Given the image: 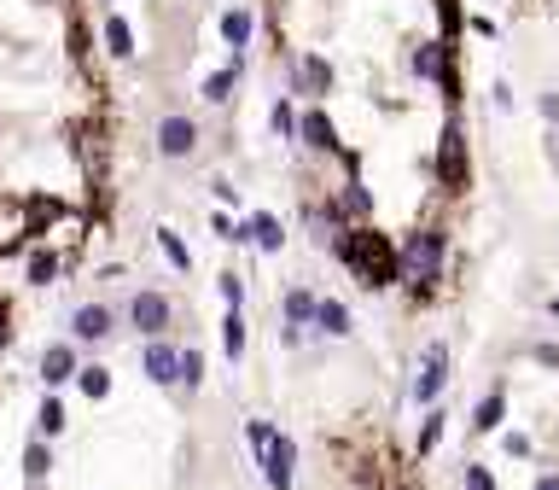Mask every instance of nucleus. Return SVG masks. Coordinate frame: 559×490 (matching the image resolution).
I'll return each mask as SVG.
<instances>
[{"label":"nucleus","instance_id":"obj_1","mask_svg":"<svg viewBox=\"0 0 559 490\" xmlns=\"http://www.w3.org/2000/svg\"><path fill=\"white\" fill-rule=\"evenodd\" d=\"M332 251H338V263H344V269H356V280H362V286H373V292L396 280V245L385 240L379 228H367V222L338 228Z\"/></svg>","mask_w":559,"mask_h":490},{"label":"nucleus","instance_id":"obj_2","mask_svg":"<svg viewBox=\"0 0 559 490\" xmlns=\"http://www.w3.org/2000/svg\"><path fill=\"white\" fill-rule=\"evenodd\" d=\"M443 257H449V234L443 228H414L408 240L396 245V280H408V292L426 298L431 286L443 280Z\"/></svg>","mask_w":559,"mask_h":490},{"label":"nucleus","instance_id":"obj_3","mask_svg":"<svg viewBox=\"0 0 559 490\" xmlns=\"http://www.w3.org/2000/svg\"><path fill=\"white\" fill-rule=\"evenodd\" d=\"M332 59H321V53H303V59H292V76H286V100H327L332 94Z\"/></svg>","mask_w":559,"mask_h":490},{"label":"nucleus","instance_id":"obj_4","mask_svg":"<svg viewBox=\"0 0 559 490\" xmlns=\"http://www.w3.org/2000/svg\"><path fill=\"white\" fill-rule=\"evenodd\" d=\"M169 321H175V304H169L158 286H140L129 298V327L140 333V339H164Z\"/></svg>","mask_w":559,"mask_h":490},{"label":"nucleus","instance_id":"obj_5","mask_svg":"<svg viewBox=\"0 0 559 490\" xmlns=\"http://www.w3.org/2000/svg\"><path fill=\"white\" fill-rule=\"evenodd\" d=\"M152 135H158V152H164L169 164H181V158H193V152H198L204 129H198V117H187V111H164Z\"/></svg>","mask_w":559,"mask_h":490},{"label":"nucleus","instance_id":"obj_6","mask_svg":"<svg viewBox=\"0 0 559 490\" xmlns=\"http://www.w3.org/2000/svg\"><path fill=\"white\" fill-rule=\"evenodd\" d=\"M309 152H321V158H338L344 152V140H338V129H332V117L321 111V105H303V117H297V135Z\"/></svg>","mask_w":559,"mask_h":490},{"label":"nucleus","instance_id":"obj_7","mask_svg":"<svg viewBox=\"0 0 559 490\" xmlns=\"http://www.w3.org/2000/svg\"><path fill=\"white\" fill-rule=\"evenodd\" d=\"M263 479H268V490H292L297 485V444L286 438V432H274V444L263 450Z\"/></svg>","mask_w":559,"mask_h":490},{"label":"nucleus","instance_id":"obj_8","mask_svg":"<svg viewBox=\"0 0 559 490\" xmlns=\"http://www.w3.org/2000/svg\"><path fill=\"white\" fill-rule=\"evenodd\" d=\"M437 175H443L449 193H461L466 187V135H461V123H449L443 140H437Z\"/></svg>","mask_w":559,"mask_h":490},{"label":"nucleus","instance_id":"obj_9","mask_svg":"<svg viewBox=\"0 0 559 490\" xmlns=\"http://www.w3.org/2000/svg\"><path fill=\"white\" fill-rule=\"evenodd\" d=\"M111 327H117V315L105 310V304H76L70 310V345H105Z\"/></svg>","mask_w":559,"mask_h":490},{"label":"nucleus","instance_id":"obj_10","mask_svg":"<svg viewBox=\"0 0 559 490\" xmlns=\"http://www.w3.org/2000/svg\"><path fill=\"white\" fill-rule=\"evenodd\" d=\"M233 245H257V251H280L286 245V228H280V216L274 210H251L245 222H239V234Z\"/></svg>","mask_w":559,"mask_h":490},{"label":"nucleus","instance_id":"obj_11","mask_svg":"<svg viewBox=\"0 0 559 490\" xmlns=\"http://www.w3.org/2000/svg\"><path fill=\"white\" fill-rule=\"evenodd\" d=\"M449 385V345H426V362H420V380H414V397L420 403H437Z\"/></svg>","mask_w":559,"mask_h":490},{"label":"nucleus","instance_id":"obj_12","mask_svg":"<svg viewBox=\"0 0 559 490\" xmlns=\"http://www.w3.org/2000/svg\"><path fill=\"white\" fill-rule=\"evenodd\" d=\"M239 76H245V53H233L222 70H210V76L198 82V100H204V105H233V88H239Z\"/></svg>","mask_w":559,"mask_h":490},{"label":"nucleus","instance_id":"obj_13","mask_svg":"<svg viewBox=\"0 0 559 490\" xmlns=\"http://www.w3.org/2000/svg\"><path fill=\"white\" fill-rule=\"evenodd\" d=\"M76 368H82V362H76V345H70V339H59V345L41 350V385H47V391L70 385V380H76Z\"/></svg>","mask_w":559,"mask_h":490},{"label":"nucleus","instance_id":"obj_14","mask_svg":"<svg viewBox=\"0 0 559 490\" xmlns=\"http://www.w3.org/2000/svg\"><path fill=\"white\" fill-rule=\"evenodd\" d=\"M146 380L175 391V380H181V350L169 345V339H146Z\"/></svg>","mask_w":559,"mask_h":490},{"label":"nucleus","instance_id":"obj_15","mask_svg":"<svg viewBox=\"0 0 559 490\" xmlns=\"http://www.w3.org/2000/svg\"><path fill=\"white\" fill-rule=\"evenodd\" d=\"M216 35L228 41L233 53H251V41H257V12H251V6H228V12L216 18Z\"/></svg>","mask_w":559,"mask_h":490},{"label":"nucleus","instance_id":"obj_16","mask_svg":"<svg viewBox=\"0 0 559 490\" xmlns=\"http://www.w3.org/2000/svg\"><path fill=\"white\" fill-rule=\"evenodd\" d=\"M99 41H105V59H117V65H129L134 53H140V47H134V24L123 12H111V18L99 24Z\"/></svg>","mask_w":559,"mask_h":490},{"label":"nucleus","instance_id":"obj_17","mask_svg":"<svg viewBox=\"0 0 559 490\" xmlns=\"http://www.w3.org/2000/svg\"><path fill=\"white\" fill-rule=\"evenodd\" d=\"M449 59H455V47H443V41H414V59H408V65H414L420 82H437Z\"/></svg>","mask_w":559,"mask_h":490},{"label":"nucleus","instance_id":"obj_18","mask_svg":"<svg viewBox=\"0 0 559 490\" xmlns=\"http://www.w3.org/2000/svg\"><path fill=\"white\" fill-rule=\"evenodd\" d=\"M280 315H286V327H297V333H303V327L315 321V292H309V286H286Z\"/></svg>","mask_w":559,"mask_h":490},{"label":"nucleus","instance_id":"obj_19","mask_svg":"<svg viewBox=\"0 0 559 490\" xmlns=\"http://www.w3.org/2000/svg\"><path fill=\"white\" fill-rule=\"evenodd\" d=\"M309 327H321L327 339H350V310L338 298H315V321Z\"/></svg>","mask_w":559,"mask_h":490},{"label":"nucleus","instance_id":"obj_20","mask_svg":"<svg viewBox=\"0 0 559 490\" xmlns=\"http://www.w3.org/2000/svg\"><path fill=\"white\" fill-rule=\"evenodd\" d=\"M70 385H76V391H82L88 403H105V397H111V368H105V362H82Z\"/></svg>","mask_w":559,"mask_h":490},{"label":"nucleus","instance_id":"obj_21","mask_svg":"<svg viewBox=\"0 0 559 490\" xmlns=\"http://www.w3.org/2000/svg\"><path fill=\"white\" fill-rule=\"evenodd\" d=\"M332 205H338V216H344V222H367V216H373V199H367L362 181H344V193H338Z\"/></svg>","mask_w":559,"mask_h":490},{"label":"nucleus","instance_id":"obj_22","mask_svg":"<svg viewBox=\"0 0 559 490\" xmlns=\"http://www.w3.org/2000/svg\"><path fill=\"white\" fill-rule=\"evenodd\" d=\"M245 345H251V333H245V310H228V315H222V356L239 362Z\"/></svg>","mask_w":559,"mask_h":490},{"label":"nucleus","instance_id":"obj_23","mask_svg":"<svg viewBox=\"0 0 559 490\" xmlns=\"http://www.w3.org/2000/svg\"><path fill=\"white\" fill-rule=\"evenodd\" d=\"M47 473H53V450H47V438L24 444V479H30V485H41Z\"/></svg>","mask_w":559,"mask_h":490},{"label":"nucleus","instance_id":"obj_24","mask_svg":"<svg viewBox=\"0 0 559 490\" xmlns=\"http://www.w3.org/2000/svg\"><path fill=\"white\" fill-rule=\"evenodd\" d=\"M437 6V24H443V47H455V35L466 30V12H461V0H431Z\"/></svg>","mask_w":559,"mask_h":490},{"label":"nucleus","instance_id":"obj_25","mask_svg":"<svg viewBox=\"0 0 559 490\" xmlns=\"http://www.w3.org/2000/svg\"><path fill=\"white\" fill-rule=\"evenodd\" d=\"M268 129H274L280 140H292V135H297V105L286 100V94H280V100H274V111H268Z\"/></svg>","mask_w":559,"mask_h":490},{"label":"nucleus","instance_id":"obj_26","mask_svg":"<svg viewBox=\"0 0 559 490\" xmlns=\"http://www.w3.org/2000/svg\"><path fill=\"white\" fill-rule=\"evenodd\" d=\"M501 415H507V397H501V391H490V397L478 403V415H472V426H478V432H495V426H501Z\"/></svg>","mask_w":559,"mask_h":490},{"label":"nucleus","instance_id":"obj_27","mask_svg":"<svg viewBox=\"0 0 559 490\" xmlns=\"http://www.w3.org/2000/svg\"><path fill=\"white\" fill-rule=\"evenodd\" d=\"M35 426H41V438H59V432L70 426L65 403H59V397H47V403H41V415H35Z\"/></svg>","mask_w":559,"mask_h":490},{"label":"nucleus","instance_id":"obj_28","mask_svg":"<svg viewBox=\"0 0 559 490\" xmlns=\"http://www.w3.org/2000/svg\"><path fill=\"white\" fill-rule=\"evenodd\" d=\"M59 275V251H30V286H53Z\"/></svg>","mask_w":559,"mask_h":490},{"label":"nucleus","instance_id":"obj_29","mask_svg":"<svg viewBox=\"0 0 559 490\" xmlns=\"http://www.w3.org/2000/svg\"><path fill=\"white\" fill-rule=\"evenodd\" d=\"M204 385V356L198 350H181V380H175V391H198Z\"/></svg>","mask_w":559,"mask_h":490},{"label":"nucleus","instance_id":"obj_30","mask_svg":"<svg viewBox=\"0 0 559 490\" xmlns=\"http://www.w3.org/2000/svg\"><path fill=\"white\" fill-rule=\"evenodd\" d=\"M158 245H164V257L175 263V269H181V275L193 269V257H187V245H181V234H169V228H158Z\"/></svg>","mask_w":559,"mask_h":490},{"label":"nucleus","instance_id":"obj_31","mask_svg":"<svg viewBox=\"0 0 559 490\" xmlns=\"http://www.w3.org/2000/svg\"><path fill=\"white\" fill-rule=\"evenodd\" d=\"M245 444H251V455L263 461V450L274 444V426H268V420H245Z\"/></svg>","mask_w":559,"mask_h":490},{"label":"nucleus","instance_id":"obj_32","mask_svg":"<svg viewBox=\"0 0 559 490\" xmlns=\"http://www.w3.org/2000/svg\"><path fill=\"white\" fill-rule=\"evenodd\" d=\"M443 420H449L443 409H431V415H426V426H420V455L437 450V438H443Z\"/></svg>","mask_w":559,"mask_h":490},{"label":"nucleus","instance_id":"obj_33","mask_svg":"<svg viewBox=\"0 0 559 490\" xmlns=\"http://www.w3.org/2000/svg\"><path fill=\"white\" fill-rule=\"evenodd\" d=\"M222 298H228V310H239V304H245V280H239V275H222Z\"/></svg>","mask_w":559,"mask_h":490},{"label":"nucleus","instance_id":"obj_34","mask_svg":"<svg viewBox=\"0 0 559 490\" xmlns=\"http://www.w3.org/2000/svg\"><path fill=\"white\" fill-rule=\"evenodd\" d=\"M466 490H495L490 467H478V461H472V467H466Z\"/></svg>","mask_w":559,"mask_h":490},{"label":"nucleus","instance_id":"obj_35","mask_svg":"<svg viewBox=\"0 0 559 490\" xmlns=\"http://www.w3.org/2000/svg\"><path fill=\"white\" fill-rule=\"evenodd\" d=\"M210 234H222V240H233V234H239V222H233L228 210H216V216H210Z\"/></svg>","mask_w":559,"mask_h":490},{"label":"nucleus","instance_id":"obj_36","mask_svg":"<svg viewBox=\"0 0 559 490\" xmlns=\"http://www.w3.org/2000/svg\"><path fill=\"white\" fill-rule=\"evenodd\" d=\"M536 362H542V368H559V345H536Z\"/></svg>","mask_w":559,"mask_h":490},{"label":"nucleus","instance_id":"obj_37","mask_svg":"<svg viewBox=\"0 0 559 490\" xmlns=\"http://www.w3.org/2000/svg\"><path fill=\"white\" fill-rule=\"evenodd\" d=\"M542 117H548V123H559V94H542Z\"/></svg>","mask_w":559,"mask_h":490},{"label":"nucleus","instance_id":"obj_38","mask_svg":"<svg viewBox=\"0 0 559 490\" xmlns=\"http://www.w3.org/2000/svg\"><path fill=\"white\" fill-rule=\"evenodd\" d=\"M536 490H559V473H542V479H536Z\"/></svg>","mask_w":559,"mask_h":490},{"label":"nucleus","instance_id":"obj_39","mask_svg":"<svg viewBox=\"0 0 559 490\" xmlns=\"http://www.w3.org/2000/svg\"><path fill=\"white\" fill-rule=\"evenodd\" d=\"M6 339H12V327H6V310H0V350H6Z\"/></svg>","mask_w":559,"mask_h":490},{"label":"nucleus","instance_id":"obj_40","mask_svg":"<svg viewBox=\"0 0 559 490\" xmlns=\"http://www.w3.org/2000/svg\"><path fill=\"white\" fill-rule=\"evenodd\" d=\"M554 321H559V304H554Z\"/></svg>","mask_w":559,"mask_h":490}]
</instances>
